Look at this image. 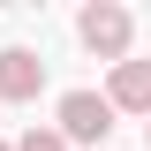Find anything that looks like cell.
<instances>
[{"label": "cell", "instance_id": "cell-1", "mask_svg": "<svg viewBox=\"0 0 151 151\" xmlns=\"http://www.w3.org/2000/svg\"><path fill=\"white\" fill-rule=\"evenodd\" d=\"M76 38H83L98 60H113V68H121V60H129V38H136V23H129V8H121V0H91V8L76 15Z\"/></svg>", "mask_w": 151, "mask_h": 151}, {"label": "cell", "instance_id": "cell-2", "mask_svg": "<svg viewBox=\"0 0 151 151\" xmlns=\"http://www.w3.org/2000/svg\"><path fill=\"white\" fill-rule=\"evenodd\" d=\"M60 136L68 144H106L113 136V98L106 91H68L60 98Z\"/></svg>", "mask_w": 151, "mask_h": 151}, {"label": "cell", "instance_id": "cell-3", "mask_svg": "<svg viewBox=\"0 0 151 151\" xmlns=\"http://www.w3.org/2000/svg\"><path fill=\"white\" fill-rule=\"evenodd\" d=\"M45 91V60L30 53V45H8L0 53V106H23V98Z\"/></svg>", "mask_w": 151, "mask_h": 151}, {"label": "cell", "instance_id": "cell-4", "mask_svg": "<svg viewBox=\"0 0 151 151\" xmlns=\"http://www.w3.org/2000/svg\"><path fill=\"white\" fill-rule=\"evenodd\" d=\"M106 98H113V113H151V60H121Z\"/></svg>", "mask_w": 151, "mask_h": 151}, {"label": "cell", "instance_id": "cell-5", "mask_svg": "<svg viewBox=\"0 0 151 151\" xmlns=\"http://www.w3.org/2000/svg\"><path fill=\"white\" fill-rule=\"evenodd\" d=\"M15 151H68V136H60V129H23Z\"/></svg>", "mask_w": 151, "mask_h": 151}, {"label": "cell", "instance_id": "cell-6", "mask_svg": "<svg viewBox=\"0 0 151 151\" xmlns=\"http://www.w3.org/2000/svg\"><path fill=\"white\" fill-rule=\"evenodd\" d=\"M0 151H15V144H0Z\"/></svg>", "mask_w": 151, "mask_h": 151}, {"label": "cell", "instance_id": "cell-7", "mask_svg": "<svg viewBox=\"0 0 151 151\" xmlns=\"http://www.w3.org/2000/svg\"><path fill=\"white\" fill-rule=\"evenodd\" d=\"M144 144H151V129H144Z\"/></svg>", "mask_w": 151, "mask_h": 151}]
</instances>
